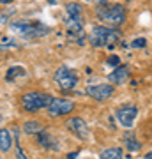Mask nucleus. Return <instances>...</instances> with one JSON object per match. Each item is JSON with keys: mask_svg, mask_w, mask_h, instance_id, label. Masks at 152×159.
<instances>
[{"mask_svg": "<svg viewBox=\"0 0 152 159\" xmlns=\"http://www.w3.org/2000/svg\"><path fill=\"white\" fill-rule=\"evenodd\" d=\"M97 18L101 20L104 25H112V27H120L126 21V9L120 4H112V2H103L96 9Z\"/></svg>", "mask_w": 152, "mask_h": 159, "instance_id": "1", "label": "nucleus"}, {"mask_svg": "<svg viewBox=\"0 0 152 159\" xmlns=\"http://www.w3.org/2000/svg\"><path fill=\"white\" fill-rule=\"evenodd\" d=\"M120 41V30L113 29V27H94L90 32V44L96 48H103V46H110L117 44Z\"/></svg>", "mask_w": 152, "mask_h": 159, "instance_id": "2", "label": "nucleus"}, {"mask_svg": "<svg viewBox=\"0 0 152 159\" xmlns=\"http://www.w3.org/2000/svg\"><path fill=\"white\" fill-rule=\"evenodd\" d=\"M51 101V96L48 94H41V92H27L21 96V108L28 113L39 111L43 108H48Z\"/></svg>", "mask_w": 152, "mask_h": 159, "instance_id": "3", "label": "nucleus"}, {"mask_svg": "<svg viewBox=\"0 0 152 159\" xmlns=\"http://www.w3.org/2000/svg\"><path fill=\"white\" fill-rule=\"evenodd\" d=\"M53 80H55L57 87L60 90H73L76 87V83H78V74L69 67H60V69H57Z\"/></svg>", "mask_w": 152, "mask_h": 159, "instance_id": "4", "label": "nucleus"}, {"mask_svg": "<svg viewBox=\"0 0 152 159\" xmlns=\"http://www.w3.org/2000/svg\"><path fill=\"white\" fill-rule=\"evenodd\" d=\"M48 113L51 117H62V115H69L74 110V102L69 99H62V97H51L50 104H48Z\"/></svg>", "mask_w": 152, "mask_h": 159, "instance_id": "5", "label": "nucleus"}, {"mask_svg": "<svg viewBox=\"0 0 152 159\" xmlns=\"http://www.w3.org/2000/svg\"><path fill=\"white\" fill-rule=\"evenodd\" d=\"M66 125H67V129L73 133V134H76V136L80 138V140H89L90 133H89V125H87V122H85L81 117H71V119L66 122Z\"/></svg>", "mask_w": 152, "mask_h": 159, "instance_id": "6", "label": "nucleus"}, {"mask_svg": "<svg viewBox=\"0 0 152 159\" xmlns=\"http://www.w3.org/2000/svg\"><path fill=\"white\" fill-rule=\"evenodd\" d=\"M113 92H115V89L108 83H99V85H92L87 89V94L96 101H106L113 96Z\"/></svg>", "mask_w": 152, "mask_h": 159, "instance_id": "7", "label": "nucleus"}, {"mask_svg": "<svg viewBox=\"0 0 152 159\" xmlns=\"http://www.w3.org/2000/svg\"><path fill=\"white\" fill-rule=\"evenodd\" d=\"M115 117H117L118 124L124 125V127H131L135 119L138 117V108L136 106H122L115 111Z\"/></svg>", "mask_w": 152, "mask_h": 159, "instance_id": "8", "label": "nucleus"}, {"mask_svg": "<svg viewBox=\"0 0 152 159\" xmlns=\"http://www.w3.org/2000/svg\"><path fill=\"white\" fill-rule=\"evenodd\" d=\"M127 78H129V67H127V66H118V67H115V71L110 74V81L115 83V85L126 83Z\"/></svg>", "mask_w": 152, "mask_h": 159, "instance_id": "9", "label": "nucleus"}, {"mask_svg": "<svg viewBox=\"0 0 152 159\" xmlns=\"http://www.w3.org/2000/svg\"><path fill=\"white\" fill-rule=\"evenodd\" d=\"M12 147V136L7 129H0V150L2 152H9Z\"/></svg>", "mask_w": 152, "mask_h": 159, "instance_id": "10", "label": "nucleus"}, {"mask_svg": "<svg viewBox=\"0 0 152 159\" xmlns=\"http://www.w3.org/2000/svg\"><path fill=\"white\" fill-rule=\"evenodd\" d=\"M23 131L27 133V134H39L43 129V125H41V122H37V120H28V122H25V125H23Z\"/></svg>", "mask_w": 152, "mask_h": 159, "instance_id": "11", "label": "nucleus"}, {"mask_svg": "<svg viewBox=\"0 0 152 159\" xmlns=\"http://www.w3.org/2000/svg\"><path fill=\"white\" fill-rule=\"evenodd\" d=\"M124 157V154L118 147H112V148H106V150H103L101 152V157L99 159H122Z\"/></svg>", "mask_w": 152, "mask_h": 159, "instance_id": "12", "label": "nucleus"}, {"mask_svg": "<svg viewBox=\"0 0 152 159\" xmlns=\"http://www.w3.org/2000/svg\"><path fill=\"white\" fill-rule=\"evenodd\" d=\"M23 74H25V69H23L21 66H14V67H11L9 71H7L6 80L7 81H14L16 78H20V76H23Z\"/></svg>", "mask_w": 152, "mask_h": 159, "instance_id": "13", "label": "nucleus"}, {"mask_svg": "<svg viewBox=\"0 0 152 159\" xmlns=\"http://www.w3.org/2000/svg\"><path fill=\"white\" fill-rule=\"evenodd\" d=\"M66 11H67L69 18L81 20V6H80V4H67V6H66Z\"/></svg>", "mask_w": 152, "mask_h": 159, "instance_id": "14", "label": "nucleus"}, {"mask_svg": "<svg viewBox=\"0 0 152 159\" xmlns=\"http://www.w3.org/2000/svg\"><path fill=\"white\" fill-rule=\"evenodd\" d=\"M37 136H39V143L43 145V147H50V145H51V136L48 134V133L41 131L39 134H37Z\"/></svg>", "mask_w": 152, "mask_h": 159, "instance_id": "15", "label": "nucleus"}, {"mask_svg": "<svg viewBox=\"0 0 152 159\" xmlns=\"http://www.w3.org/2000/svg\"><path fill=\"white\" fill-rule=\"evenodd\" d=\"M126 142H127V148H129V150H138V148H140V143L135 140V136H133V138L127 136V140H126Z\"/></svg>", "mask_w": 152, "mask_h": 159, "instance_id": "16", "label": "nucleus"}, {"mask_svg": "<svg viewBox=\"0 0 152 159\" xmlns=\"http://www.w3.org/2000/svg\"><path fill=\"white\" fill-rule=\"evenodd\" d=\"M145 44H147V41H145V39H135L131 46H133V48H143Z\"/></svg>", "mask_w": 152, "mask_h": 159, "instance_id": "17", "label": "nucleus"}, {"mask_svg": "<svg viewBox=\"0 0 152 159\" xmlns=\"http://www.w3.org/2000/svg\"><path fill=\"white\" fill-rule=\"evenodd\" d=\"M108 64H112V66H117L118 67V58L117 57H110L108 58Z\"/></svg>", "mask_w": 152, "mask_h": 159, "instance_id": "18", "label": "nucleus"}, {"mask_svg": "<svg viewBox=\"0 0 152 159\" xmlns=\"http://www.w3.org/2000/svg\"><path fill=\"white\" fill-rule=\"evenodd\" d=\"M18 159H25V156H23V150L20 147H18Z\"/></svg>", "mask_w": 152, "mask_h": 159, "instance_id": "19", "label": "nucleus"}, {"mask_svg": "<svg viewBox=\"0 0 152 159\" xmlns=\"http://www.w3.org/2000/svg\"><path fill=\"white\" fill-rule=\"evenodd\" d=\"M76 157V152H71V156H69V159H74Z\"/></svg>", "mask_w": 152, "mask_h": 159, "instance_id": "20", "label": "nucleus"}, {"mask_svg": "<svg viewBox=\"0 0 152 159\" xmlns=\"http://www.w3.org/2000/svg\"><path fill=\"white\" fill-rule=\"evenodd\" d=\"M0 2H2V4H4V2H6V4H9V2H12V0H0Z\"/></svg>", "mask_w": 152, "mask_h": 159, "instance_id": "21", "label": "nucleus"}, {"mask_svg": "<svg viewBox=\"0 0 152 159\" xmlns=\"http://www.w3.org/2000/svg\"><path fill=\"white\" fill-rule=\"evenodd\" d=\"M145 159H152V152H150V156H145Z\"/></svg>", "mask_w": 152, "mask_h": 159, "instance_id": "22", "label": "nucleus"}]
</instances>
